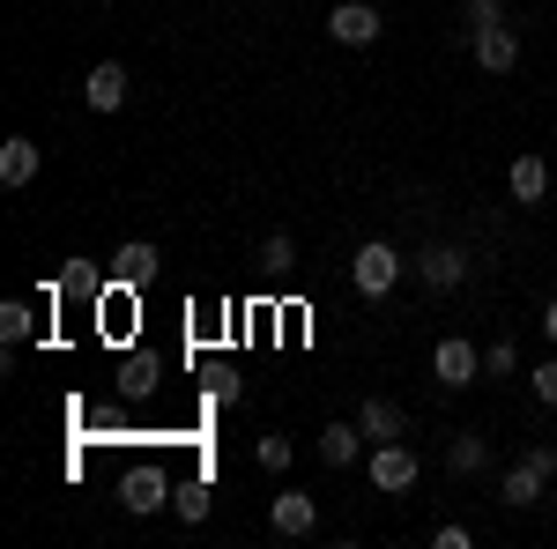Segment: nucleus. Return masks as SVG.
Returning <instances> with one entry per match:
<instances>
[{"label": "nucleus", "instance_id": "1", "mask_svg": "<svg viewBox=\"0 0 557 549\" xmlns=\"http://www.w3.org/2000/svg\"><path fill=\"white\" fill-rule=\"evenodd\" d=\"M550 475H557V446H528V453H520L513 467H506V483H498V498H506V506H535V498H543V490H550Z\"/></svg>", "mask_w": 557, "mask_h": 549}, {"label": "nucleus", "instance_id": "2", "mask_svg": "<svg viewBox=\"0 0 557 549\" xmlns=\"http://www.w3.org/2000/svg\"><path fill=\"white\" fill-rule=\"evenodd\" d=\"M349 283H357L364 297H386L394 283H401V253H394L386 238H364V246H357V260H349Z\"/></svg>", "mask_w": 557, "mask_h": 549}, {"label": "nucleus", "instance_id": "3", "mask_svg": "<svg viewBox=\"0 0 557 549\" xmlns=\"http://www.w3.org/2000/svg\"><path fill=\"white\" fill-rule=\"evenodd\" d=\"M417 483V453H409V438H386V446H372V490H409Z\"/></svg>", "mask_w": 557, "mask_h": 549}, {"label": "nucleus", "instance_id": "4", "mask_svg": "<svg viewBox=\"0 0 557 549\" xmlns=\"http://www.w3.org/2000/svg\"><path fill=\"white\" fill-rule=\"evenodd\" d=\"M327 38H335V45H372V38H380V8H372V0H335Z\"/></svg>", "mask_w": 557, "mask_h": 549}, {"label": "nucleus", "instance_id": "5", "mask_svg": "<svg viewBox=\"0 0 557 549\" xmlns=\"http://www.w3.org/2000/svg\"><path fill=\"white\" fill-rule=\"evenodd\" d=\"M431 372H438V386H475V372H483V357H475V341L446 335L438 349H431Z\"/></svg>", "mask_w": 557, "mask_h": 549}, {"label": "nucleus", "instance_id": "6", "mask_svg": "<svg viewBox=\"0 0 557 549\" xmlns=\"http://www.w3.org/2000/svg\"><path fill=\"white\" fill-rule=\"evenodd\" d=\"M83 104L89 112H120V104H127V67H120V60H97L83 75Z\"/></svg>", "mask_w": 557, "mask_h": 549}, {"label": "nucleus", "instance_id": "7", "mask_svg": "<svg viewBox=\"0 0 557 549\" xmlns=\"http://www.w3.org/2000/svg\"><path fill=\"white\" fill-rule=\"evenodd\" d=\"M475 67H483V75H513V67H520V38L506 30V23L475 30Z\"/></svg>", "mask_w": 557, "mask_h": 549}, {"label": "nucleus", "instance_id": "8", "mask_svg": "<svg viewBox=\"0 0 557 549\" xmlns=\"http://www.w3.org/2000/svg\"><path fill=\"white\" fill-rule=\"evenodd\" d=\"M164 498H172L164 467H127V475H120V506H127V512H157Z\"/></svg>", "mask_w": 557, "mask_h": 549}, {"label": "nucleus", "instance_id": "9", "mask_svg": "<svg viewBox=\"0 0 557 549\" xmlns=\"http://www.w3.org/2000/svg\"><path fill=\"white\" fill-rule=\"evenodd\" d=\"M417 275H424L431 290H461L469 283V260H461V246H424L417 253Z\"/></svg>", "mask_w": 557, "mask_h": 549}, {"label": "nucleus", "instance_id": "10", "mask_svg": "<svg viewBox=\"0 0 557 549\" xmlns=\"http://www.w3.org/2000/svg\"><path fill=\"white\" fill-rule=\"evenodd\" d=\"M506 194H513L520 209L550 201V164H543V157H513V164H506Z\"/></svg>", "mask_w": 557, "mask_h": 549}, {"label": "nucleus", "instance_id": "11", "mask_svg": "<svg viewBox=\"0 0 557 549\" xmlns=\"http://www.w3.org/2000/svg\"><path fill=\"white\" fill-rule=\"evenodd\" d=\"M38 164H45V149L30 134H8V141H0V186H30Z\"/></svg>", "mask_w": 557, "mask_h": 549}, {"label": "nucleus", "instance_id": "12", "mask_svg": "<svg viewBox=\"0 0 557 549\" xmlns=\"http://www.w3.org/2000/svg\"><path fill=\"white\" fill-rule=\"evenodd\" d=\"M268 527H275V535H312V527H320V506H312L305 490H283V498L268 506Z\"/></svg>", "mask_w": 557, "mask_h": 549}, {"label": "nucleus", "instance_id": "13", "mask_svg": "<svg viewBox=\"0 0 557 549\" xmlns=\"http://www.w3.org/2000/svg\"><path fill=\"white\" fill-rule=\"evenodd\" d=\"M157 246H149V238H127V246H120V253H112V283H134V290H141V283H149V275H157Z\"/></svg>", "mask_w": 557, "mask_h": 549}, {"label": "nucleus", "instance_id": "14", "mask_svg": "<svg viewBox=\"0 0 557 549\" xmlns=\"http://www.w3.org/2000/svg\"><path fill=\"white\" fill-rule=\"evenodd\" d=\"M364 446H372L364 423H327V431H320V461H327V467H349Z\"/></svg>", "mask_w": 557, "mask_h": 549}, {"label": "nucleus", "instance_id": "15", "mask_svg": "<svg viewBox=\"0 0 557 549\" xmlns=\"http://www.w3.org/2000/svg\"><path fill=\"white\" fill-rule=\"evenodd\" d=\"M52 297H89V304H97V297H104V275H97L89 260H67V267L52 275V290H45V304H52Z\"/></svg>", "mask_w": 557, "mask_h": 549}, {"label": "nucleus", "instance_id": "16", "mask_svg": "<svg viewBox=\"0 0 557 549\" xmlns=\"http://www.w3.org/2000/svg\"><path fill=\"white\" fill-rule=\"evenodd\" d=\"M357 423H364V438H372V446H386V438H409V416H401L394 401H380V394L357 409Z\"/></svg>", "mask_w": 557, "mask_h": 549}, {"label": "nucleus", "instance_id": "17", "mask_svg": "<svg viewBox=\"0 0 557 549\" xmlns=\"http://www.w3.org/2000/svg\"><path fill=\"white\" fill-rule=\"evenodd\" d=\"M0 335H8V349H15V341H30V335H38V312H30L23 297H15V304H0Z\"/></svg>", "mask_w": 557, "mask_h": 549}, {"label": "nucleus", "instance_id": "18", "mask_svg": "<svg viewBox=\"0 0 557 549\" xmlns=\"http://www.w3.org/2000/svg\"><path fill=\"white\" fill-rule=\"evenodd\" d=\"M172 506H178V520H186V527H201V520H209V483H186V490H172Z\"/></svg>", "mask_w": 557, "mask_h": 549}, {"label": "nucleus", "instance_id": "19", "mask_svg": "<svg viewBox=\"0 0 557 549\" xmlns=\"http://www.w3.org/2000/svg\"><path fill=\"white\" fill-rule=\"evenodd\" d=\"M253 461L268 467V475H283V467L298 461V446H290V438H283V431H275V438H260V446H253Z\"/></svg>", "mask_w": 557, "mask_h": 549}, {"label": "nucleus", "instance_id": "20", "mask_svg": "<svg viewBox=\"0 0 557 549\" xmlns=\"http://www.w3.org/2000/svg\"><path fill=\"white\" fill-rule=\"evenodd\" d=\"M446 467H454V475H475V467H483V438H469V431H461V438L446 446Z\"/></svg>", "mask_w": 557, "mask_h": 549}, {"label": "nucleus", "instance_id": "21", "mask_svg": "<svg viewBox=\"0 0 557 549\" xmlns=\"http://www.w3.org/2000/svg\"><path fill=\"white\" fill-rule=\"evenodd\" d=\"M483 372H491V379H513V372H520L513 341H491V349H483Z\"/></svg>", "mask_w": 557, "mask_h": 549}, {"label": "nucleus", "instance_id": "22", "mask_svg": "<svg viewBox=\"0 0 557 549\" xmlns=\"http://www.w3.org/2000/svg\"><path fill=\"white\" fill-rule=\"evenodd\" d=\"M290 260H298V246H290L283 230H275V238H260V267H275V275H283Z\"/></svg>", "mask_w": 557, "mask_h": 549}, {"label": "nucleus", "instance_id": "23", "mask_svg": "<svg viewBox=\"0 0 557 549\" xmlns=\"http://www.w3.org/2000/svg\"><path fill=\"white\" fill-rule=\"evenodd\" d=\"M461 23H469V38H475V30L506 23V8H498V0H469V8H461Z\"/></svg>", "mask_w": 557, "mask_h": 549}, {"label": "nucleus", "instance_id": "24", "mask_svg": "<svg viewBox=\"0 0 557 549\" xmlns=\"http://www.w3.org/2000/svg\"><path fill=\"white\" fill-rule=\"evenodd\" d=\"M528 386H535L543 409H557V357H550V364H535V379H528Z\"/></svg>", "mask_w": 557, "mask_h": 549}, {"label": "nucleus", "instance_id": "25", "mask_svg": "<svg viewBox=\"0 0 557 549\" xmlns=\"http://www.w3.org/2000/svg\"><path fill=\"white\" fill-rule=\"evenodd\" d=\"M120 386H127V394H149V386H157V364H149V357H134V364H127V379H120Z\"/></svg>", "mask_w": 557, "mask_h": 549}, {"label": "nucleus", "instance_id": "26", "mask_svg": "<svg viewBox=\"0 0 557 549\" xmlns=\"http://www.w3.org/2000/svg\"><path fill=\"white\" fill-rule=\"evenodd\" d=\"M431 542H438V549H469L475 535H469V527H461V520H446V527H438V535H431Z\"/></svg>", "mask_w": 557, "mask_h": 549}, {"label": "nucleus", "instance_id": "27", "mask_svg": "<svg viewBox=\"0 0 557 549\" xmlns=\"http://www.w3.org/2000/svg\"><path fill=\"white\" fill-rule=\"evenodd\" d=\"M543 335L557 341V297H550V304H543Z\"/></svg>", "mask_w": 557, "mask_h": 549}]
</instances>
